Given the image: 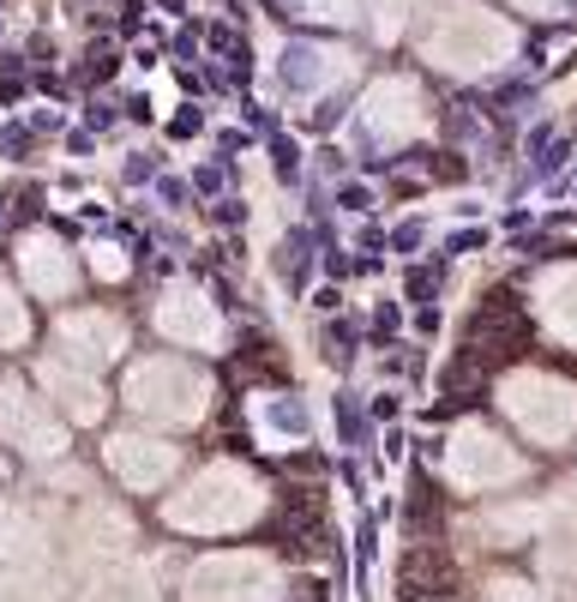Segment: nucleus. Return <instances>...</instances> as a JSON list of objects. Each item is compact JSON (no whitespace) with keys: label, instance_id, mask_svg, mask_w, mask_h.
Here are the masks:
<instances>
[{"label":"nucleus","instance_id":"1","mask_svg":"<svg viewBox=\"0 0 577 602\" xmlns=\"http://www.w3.org/2000/svg\"><path fill=\"white\" fill-rule=\"evenodd\" d=\"M265 512V488L241 471V464H205L175 500L163 506V518L192 537H229L241 524H253Z\"/></svg>","mask_w":577,"mask_h":602},{"label":"nucleus","instance_id":"2","mask_svg":"<svg viewBox=\"0 0 577 602\" xmlns=\"http://www.w3.org/2000/svg\"><path fill=\"white\" fill-rule=\"evenodd\" d=\"M127 404L145 422H163V428H187V422L205 416L211 404V380L199 367L175 362V355H151L127 374Z\"/></svg>","mask_w":577,"mask_h":602},{"label":"nucleus","instance_id":"3","mask_svg":"<svg viewBox=\"0 0 577 602\" xmlns=\"http://www.w3.org/2000/svg\"><path fill=\"white\" fill-rule=\"evenodd\" d=\"M505 416L541 446H560L577 434V386L553 380V374H512L505 380Z\"/></svg>","mask_w":577,"mask_h":602},{"label":"nucleus","instance_id":"4","mask_svg":"<svg viewBox=\"0 0 577 602\" xmlns=\"http://www.w3.org/2000/svg\"><path fill=\"white\" fill-rule=\"evenodd\" d=\"M283 573L265 554H205L187 573V602H277Z\"/></svg>","mask_w":577,"mask_h":602},{"label":"nucleus","instance_id":"5","mask_svg":"<svg viewBox=\"0 0 577 602\" xmlns=\"http://www.w3.org/2000/svg\"><path fill=\"white\" fill-rule=\"evenodd\" d=\"M446 471H451V482H457V488H505V482H517V476H524V459H517V452L493 428L469 422V428L451 434Z\"/></svg>","mask_w":577,"mask_h":602},{"label":"nucleus","instance_id":"6","mask_svg":"<svg viewBox=\"0 0 577 602\" xmlns=\"http://www.w3.org/2000/svg\"><path fill=\"white\" fill-rule=\"evenodd\" d=\"M0 434H7L18 452H30V459L66 452V428L42 410V398H30L18 380H0Z\"/></svg>","mask_w":577,"mask_h":602},{"label":"nucleus","instance_id":"7","mask_svg":"<svg viewBox=\"0 0 577 602\" xmlns=\"http://www.w3.org/2000/svg\"><path fill=\"white\" fill-rule=\"evenodd\" d=\"M103 459H109V471H115L133 494H151V488H163L168 476H175L180 446L156 440V434H115Z\"/></svg>","mask_w":577,"mask_h":602},{"label":"nucleus","instance_id":"8","mask_svg":"<svg viewBox=\"0 0 577 602\" xmlns=\"http://www.w3.org/2000/svg\"><path fill=\"white\" fill-rule=\"evenodd\" d=\"M156 331L168 343H187V350H211L223 338V314H217V301H205L199 289H168L156 301Z\"/></svg>","mask_w":577,"mask_h":602},{"label":"nucleus","instance_id":"9","mask_svg":"<svg viewBox=\"0 0 577 602\" xmlns=\"http://www.w3.org/2000/svg\"><path fill=\"white\" fill-rule=\"evenodd\" d=\"M61 343L78 362H109V355L127 350V326L115 314H103V308H78V314L61 319Z\"/></svg>","mask_w":577,"mask_h":602},{"label":"nucleus","instance_id":"10","mask_svg":"<svg viewBox=\"0 0 577 602\" xmlns=\"http://www.w3.org/2000/svg\"><path fill=\"white\" fill-rule=\"evenodd\" d=\"M18 272H25V289H37V296H66L73 289V253L49 236H25Z\"/></svg>","mask_w":577,"mask_h":602},{"label":"nucleus","instance_id":"11","mask_svg":"<svg viewBox=\"0 0 577 602\" xmlns=\"http://www.w3.org/2000/svg\"><path fill=\"white\" fill-rule=\"evenodd\" d=\"M37 374H42V386H49V392H54V404H61L66 416H73V422H97V416H103V404H109V398H103V386L90 380L85 367H66V362H42Z\"/></svg>","mask_w":577,"mask_h":602},{"label":"nucleus","instance_id":"12","mask_svg":"<svg viewBox=\"0 0 577 602\" xmlns=\"http://www.w3.org/2000/svg\"><path fill=\"white\" fill-rule=\"evenodd\" d=\"M536 301H541V319H548L553 338L577 343V265H560V272L541 277Z\"/></svg>","mask_w":577,"mask_h":602},{"label":"nucleus","instance_id":"13","mask_svg":"<svg viewBox=\"0 0 577 602\" xmlns=\"http://www.w3.org/2000/svg\"><path fill=\"white\" fill-rule=\"evenodd\" d=\"M25 331H30L25 301H18V289L0 277V343H25Z\"/></svg>","mask_w":577,"mask_h":602},{"label":"nucleus","instance_id":"14","mask_svg":"<svg viewBox=\"0 0 577 602\" xmlns=\"http://www.w3.org/2000/svg\"><path fill=\"white\" fill-rule=\"evenodd\" d=\"M97 272H103V277H121V272H127V253H115V248H97Z\"/></svg>","mask_w":577,"mask_h":602}]
</instances>
